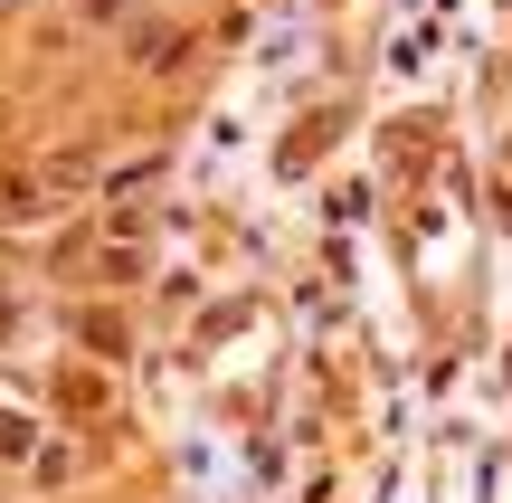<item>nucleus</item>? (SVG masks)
Returning a JSON list of instances; mask_svg holds the SVG:
<instances>
[{
  "mask_svg": "<svg viewBox=\"0 0 512 503\" xmlns=\"http://www.w3.org/2000/svg\"><path fill=\"white\" fill-rule=\"evenodd\" d=\"M19 475H29L38 494H67L76 475H86V447H76V437H38V456H29Z\"/></svg>",
  "mask_w": 512,
  "mask_h": 503,
  "instance_id": "nucleus-4",
  "label": "nucleus"
},
{
  "mask_svg": "<svg viewBox=\"0 0 512 503\" xmlns=\"http://www.w3.org/2000/svg\"><path fill=\"white\" fill-rule=\"evenodd\" d=\"M38 437H48V428H38L29 409H10V399H0V466H29V456H38Z\"/></svg>",
  "mask_w": 512,
  "mask_h": 503,
  "instance_id": "nucleus-6",
  "label": "nucleus"
},
{
  "mask_svg": "<svg viewBox=\"0 0 512 503\" xmlns=\"http://www.w3.org/2000/svg\"><path fill=\"white\" fill-rule=\"evenodd\" d=\"M67 333H76V352L105 361V371H124V361H133V323H124V304H105V295L67 304Z\"/></svg>",
  "mask_w": 512,
  "mask_h": 503,
  "instance_id": "nucleus-1",
  "label": "nucleus"
},
{
  "mask_svg": "<svg viewBox=\"0 0 512 503\" xmlns=\"http://www.w3.org/2000/svg\"><path fill=\"white\" fill-rule=\"evenodd\" d=\"M67 19H76V29H95V38H124L143 10H133V0H67Z\"/></svg>",
  "mask_w": 512,
  "mask_h": 503,
  "instance_id": "nucleus-7",
  "label": "nucleus"
},
{
  "mask_svg": "<svg viewBox=\"0 0 512 503\" xmlns=\"http://www.w3.org/2000/svg\"><path fill=\"white\" fill-rule=\"evenodd\" d=\"M19 323H29V304H19L10 285H0V352H10V342H19Z\"/></svg>",
  "mask_w": 512,
  "mask_h": 503,
  "instance_id": "nucleus-8",
  "label": "nucleus"
},
{
  "mask_svg": "<svg viewBox=\"0 0 512 503\" xmlns=\"http://www.w3.org/2000/svg\"><path fill=\"white\" fill-rule=\"evenodd\" d=\"M48 219H67V190L38 181V162L0 171V228H48Z\"/></svg>",
  "mask_w": 512,
  "mask_h": 503,
  "instance_id": "nucleus-2",
  "label": "nucleus"
},
{
  "mask_svg": "<svg viewBox=\"0 0 512 503\" xmlns=\"http://www.w3.org/2000/svg\"><path fill=\"white\" fill-rule=\"evenodd\" d=\"M0 133H10V95H0Z\"/></svg>",
  "mask_w": 512,
  "mask_h": 503,
  "instance_id": "nucleus-9",
  "label": "nucleus"
},
{
  "mask_svg": "<svg viewBox=\"0 0 512 503\" xmlns=\"http://www.w3.org/2000/svg\"><path fill=\"white\" fill-rule=\"evenodd\" d=\"M162 171H171V152L162 143H143V152H105V181H95V190H105V209L114 200H152V190H162Z\"/></svg>",
  "mask_w": 512,
  "mask_h": 503,
  "instance_id": "nucleus-3",
  "label": "nucleus"
},
{
  "mask_svg": "<svg viewBox=\"0 0 512 503\" xmlns=\"http://www.w3.org/2000/svg\"><path fill=\"white\" fill-rule=\"evenodd\" d=\"M57 399H67V418H105V361H86V371H57Z\"/></svg>",
  "mask_w": 512,
  "mask_h": 503,
  "instance_id": "nucleus-5",
  "label": "nucleus"
}]
</instances>
